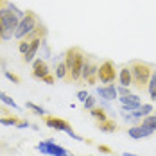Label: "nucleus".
<instances>
[{
  "label": "nucleus",
  "instance_id": "nucleus-30",
  "mask_svg": "<svg viewBox=\"0 0 156 156\" xmlns=\"http://www.w3.org/2000/svg\"><path fill=\"white\" fill-rule=\"evenodd\" d=\"M99 151H101V153H104V154H111V149L106 147V145H99Z\"/></svg>",
  "mask_w": 156,
  "mask_h": 156
},
{
  "label": "nucleus",
  "instance_id": "nucleus-12",
  "mask_svg": "<svg viewBox=\"0 0 156 156\" xmlns=\"http://www.w3.org/2000/svg\"><path fill=\"white\" fill-rule=\"evenodd\" d=\"M43 40H45V38H36V40H32L29 50L23 54V61H25V63H32L34 59H36V54H38L40 45H41V41H43Z\"/></svg>",
  "mask_w": 156,
  "mask_h": 156
},
{
  "label": "nucleus",
  "instance_id": "nucleus-11",
  "mask_svg": "<svg viewBox=\"0 0 156 156\" xmlns=\"http://www.w3.org/2000/svg\"><path fill=\"white\" fill-rule=\"evenodd\" d=\"M153 113V104H142L138 109H135V111H131V117H133V120H135V126H138V122H142V119H145L147 115H151Z\"/></svg>",
  "mask_w": 156,
  "mask_h": 156
},
{
  "label": "nucleus",
  "instance_id": "nucleus-24",
  "mask_svg": "<svg viewBox=\"0 0 156 156\" xmlns=\"http://www.w3.org/2000/svg\"><path fill=\"white\" fill-rule=\"evenodd\" d=\"M83 106H84V109H88V111H92L94 108H97V99H95L94 95H90L84 102H83Z\"/></svg>",
  "mask_w": 156,
  "mask_h": 156
},
{
  "label": "nucleus",
  "instance_id": "nucleus-2",
  "mask_svg": "<svg viewBox=\"0 0 156 156\" xmlns=\"http://www.w3.org/2000/svg\"><path fill=\"white\" fill-rule=\"evenodd\" d=\"M84 59L86 56L83 54V50L77 47L68 48L65 52V63H66V68H68V79H72L74 83L81 79L83 74V66H84Z\"/></svg>",
  "mask_w": 156,
  "mask_h": 156
},
{
  "label": "nucleus",
  "instance_id": "nucleus-3",
  "mask_svg": "<svg viewBox=\"0 0 156 156\" xmlns=\"http://www.w3.org/2000/svg\"><path fill=\"white\" fill-rule=\"evenodd\" d=\"M129 68H131V76H133V84L136 88L147 86V83L151 79V74H153V68L147 63H142V61H133L129 65Z\"/></svg>",
  "mask_w": 156,
  "mask_h": 156
},
{
  "label": "nucleus",
  "instance_id": "nucleus-26",
  "mask_svg": "<svg viewBox=\"0 0 156 156\" xmlns=\"http://www.w3.org/2000/svg\"><path fill=\"white\" fill-rule=\"evenodd\" d=\"M117 94H119V97H127V95H131V88L129 86H117Z\"/></svg>",
  "mask_w": 156,
  "mask_h": 156
},
{
  "label": "nucleus",
  "instance_id": "nucleus-14",
  "mask_svg": "<svg viewBox=\"0 0 156 156\" xmlns=\"http://www.w3.org/2000/svg\"><path fill=\"white\" fill-rule=\"evenodd\" d=\"M45 142H47V147H48V156H72L65 147L58 145L52 138H48V140H45Z\"/></svg>",
  "mask_w": 156,
  "mask_h": 156
},
{
  "label": "nucleus",
  "instance_id": "nucleus-25",
  "mask_svg": "<svg viewBox=\"0 0 156 156\" xmlns=\"http://www.w3.org/2000/svg\"><path fill=\"white\" fill-rule=\"evenodd\" d=\"M31 47V41H27V40H20V43H18V50H20V54H25L27 50Z\"/></svg>",
  "mask_w": 156,
  "mask_h": 156
},
{
  "label": "nucleus",
  "instance_id": "nucleus-15",
  "mask_svg": "<svg viewBox=\"0 0 156 156\" xmlns=\"http://www.w3.org/2000/svg\"><path fill=\"white\" fill-rule=\"evenodd\" d=\"M119 83L120 86H131L133 84V76H131V68L129 66H122L119 72Z\"/></svg>",
  "mask_w": 156,
  "mask_h": 156
},
{
  "label": "nucleus",
  "instance_id": "nucleus-28",
  "mask_svg": "<svg viewBox=\"0 0 156 156\" xmlns=\"http://www.w3.org/2000/svg\"><path fill=\"white\" fill-rule=\"evenodd\" d=\"M36 149L41 153L43 156H48V147H47V142H40L38 145H36Z\"/></svg>",
  "mask_w": 156,
  "mask_h": 156
},
{
  "label": "nucleus",
  "instance_id": "nucleus-4",
  "mask_svg": "<svg viewBox=\"0 0 156 156\" xmlns=\"http://www.w3.org/2000/svg\"><path fill=\"white\" fill-rule=\"evenodd\" d=\"M40 23H41V22H40V18H38V15H36L34 11H25V16L20 20L18 29L15 31V38L16 40H23V38L29 36Z\"/></svg>",
  "mask_w": 156,
  "mask_h": 156
},
{
  "label": "nucleus",
  "instance_id": "nucleus-17",
  "mask_svg": "<svg viewBox=\"0 0 156 156\" xmlns=\"http://www.w3.org/2000/svg\"><path fill=\"white\" fill-rule=\"evenodd\" d=\"M140 126L147 127L151 133H156V115H147L145 119H142Z\"/></svg>",
  "mask_w": 156,
  "mask_h": 156
},
{
  "label": "nucleus",
  "instance_id": "nucleus-16",
  "mask_svg": "<svg viewBox=\"0 0 156 156\" xmlns=\"http://www.w3.org/2000/svg\"><path fill=\"white\" fill-rule=\"evenodd\" d=\"M54 74H56V79H66V77H68V68H66V63H65V59L56 65Z\"/></svg>",
  "mask_w": 156,
  "mask_h": 156
},
{
  "label": "nucleus",
  "instance_id": "nucleus-8",
  "mask_svg": "<svg viewBox=\"0 0 156 156\" xmlns=\"http://www.w3.org/2000/svg\"><path fill=\"white\" fill-rule=\"evenodd\" d=\"M119 102H120V106H122V109L124 111H135V109H138L142 106V101H140V97L138 95H135V94H131V95H127V97H119Z\"/></svg>",
  "mask_w": 156,
  "mask_h": 156
},
{
  "label": "nucleus",
  "instance_id": "nucleus-9",
  "mask_svg": "<svg viewBox=\"0 0 156 156\" xmlns=\"http://www.w3.org/2000/svg\"><path fill=\"white\" fill-rule=\"evenodd\" d=\"M47 76H50V70H48V65L45 59H34L32 61V77H36V79H43L47 77Z\"/></svg>",
  "mask_w": 156,
  "mask_h": 156
},
{
  "label": "nucleus",
  "instance_id": "nucleus-7",
  "mask_svg": "<svg viewBox=\"0 0 156 156\" xmlns=\"http://www.w3.org/2000/svg\"><path fill=\"white\" fill-rule=\"evenodd\" d=\"M97 74H99V65H97L92 58L86 56V59H84V66H83V74H81V79L86 81L88 84H94L95 81H97Z\"/></svg>",
  "mask_w": 156,
  "mask_h": 156
},
{
  "label": "nucleus",
  "instance_id": "nucleus-33",
  "mask_svg": "<svg viewBox=\"0 0 156 156\" xmlns=\"http://www.w3.org/2000/svg\"><path fill=\"white\" fill-rule=\"evenodd\" d=\"M2 34H4V25H2V20H0V40H2Z\"/></svg>",
  "mask_w": 156,
  "mask_h": 156
},
{
  "label": "nucleus",
  "instance_id": "nucleus-21",
  "mask_svg": "<svg viewBox=\"0 0 156 156\" xmlns=\"http://www.w3.org/2000/svg\"><path fill=\"white\" fill-rule=\"evenodd\" d=\"M99 129L102 131V133H115L117 131V124L113 122V120H106V122H102V124H99Z\"/></svg>",
  "mask_w": 156,
  "mask_h": 156
},
{
  "label": "nucleus",
  "instance_id": "nucleus-5",
  "mask_svg": "<svg viewBox=\"0 0 156 156\" xmlns=\"http://www.w3.org/2000/svg\"><path fill=\"white\" fill-rule=\"evenodd\" d=\"M45 124L48 127H52V129H56V131H63V133H66L70 138H74V140L77 142H83V136H79L77 133H74V129L70 127V124L66 122V120H63V119H58V117H47L45 119Z\"/></svg>",
  "mask_w": 156,
  "mask_h": 156
},
{
  "label": "nucleus",
  "instance_id": "nucleus-35",
  "mask_svg": "<svg viewBox=\"0 0 156 156\" xmlns=\"http://www.w3.org/2000/svg\"><path fill=\"white\" fill-rule=\"evenodd\" d=\"M5 2H9V0H0V5H2V4H5Z\"/></svg>",
  "mask_w": 156,
  "mask_h": 156
},
{
  "label": "nucleus",
  "instance_id": "nucleus-19",
  "mask_svg": "<svg viewBox=\"0 0 156 156\" xmlns=\"http://www.w3.org/2000/svg\"><path fill=\"white\" fill-rule=\"evenodd\" d=\"M90 115L94 117L95 120H99V124H102V122H106V120H108V115H106L104 108H94L92 111H90Z\"/></svg>",
  "mask_w": 156,
  "mask_h": 156
},
{
  "label": "nucleus",
  "instance_id": "nucleus-18",
  "mask_svg": "<svg viewBox=\"0 0 156 156\" xmlns=\"http://www.w3.org/2000/svg\"><path fill=\"white\" fill-rule=\"evenodd\" d=\"M147 92H149V97L156 101V70H153V74H151V79H149V83H147Z\"/></svg>",
  "mask_w": 156,
  "mask_h": 156
},
{
  "label": "nucleus",
  "instance_id": "nucleus-22",
  "mask_svg": "<svg viewBox=\"0 0 156 156\" xmlns=\"http://www.w3.org/2000/svg\"><path fill=\"white\" fill-rule=\"evenodd\" d=\"M25 108L27 109H31V111H34L36 115H47V111L41 108V106H38V104H34V102H27L25 104Z\"/></svg>",
  "mask_w": 156,
  "mask_h": 156
},
{
  "label": "nucleus",
  "instance_id": "nucleus-34",
  "mask_svg": "<svg viewBox=\"0 0 156 156\" xmlns=\"http://www.w3.org/2000/svg\"><path fill=\"white\" fill-rule=\"evenodd\" d=\"M122 156H136V154H133V153H124Z\"/></svg>",
  "mask_w": 156,
  "mask_h": 156
},
{
  "label": "nucleus",
  "instance_id": "nucleus-32",
  "mask_svg": "<svg viewBox=\"0 0 156 156\" xmlns=\"http://www.w3.org/2000/svg\"><path fill=\"white\" fill-rule=\"evenodd\" d=\"M43 81H45L47 84H54V76H47V77L43 79Z\"/></svg>",
  "mask_w": 156,
  "mask_h": 156
},
{
  "label": "nucleus",
  "instance_id": "nucleus-6",
  "mask_svg": "<svg viewBox=\"0 0 156 156\" xmlns=\"http://www.w3.org/2000/svg\"><path fill=\"white\" fill-rule=\"evenodd\" d=\"M117 79V72H115V65L113 61H102L99 65V74H97V81H101L102 84H111Z\"/></svg>",
  "mask_w": 156,
  "mask_h": 156
},
{
  "label": "nucleus",
  "instance_id": "nucleus-29",
  "mask_svg": "<svg viewBox=\"0 0 156 156\" xmlns=\"http://www.w3.org/2000/svg\"><path fill=\"white\" fill-rule=\"evenodd\" d=\"M88 97H90V94H88L86 90H79V92H77V101H79V102H84Z\"/></svg>",
  "mask_w": 156,
  "mask_h": 156
},
{
  "label": "nucleus",
  "instance_id": "nucleus-36",
  "mask_svg": "<svg viewBox=\"0 0 156 156\" xmlns=\"http://www.w3.org/2000/svg\"><path fill=\"white\" fill-rule=\"evenodd\" d=\"M0 147H2V144H0Z\"/></svg>",
  "mask_w": 156,
  "mask_h": 156
},
{
  "label": "nucleus",
  "instance_id": "nucleus-23",
  "mask_svg": "<svg viewBox=\"0 0 156 156\" xmlns=\"http://www.w3.org/2000/svg\"><path fill=\"white\" fill-rule=\"evenodd\" d=\"M18 122H20V120H18L16 117H2V119H0V124L2 126H13V127H16Z\"/></svg>",
  "mask_w": 156,
  "mask_h": 156
},
{
  "label": "nucleus",
  "instance_id": "nucleus-31",
  "mask_svg": "<svg viewBox=\"0 0 156 156\" xmlns=\"http://www.w3.org/2000/svg\"><path fill=\"white\" fill-rule=\"evenodd\" d=\"M29 122H27V120H20V122H18V126H16V127H18V129H23V127H29Z\"/></svg>",
  "mask_w": 156,
  "mask_h": 156
},
{
  "label": "nucleus",
  "instance_id": "nucleus-1",
  "mask_svg": "<svg viewBox=\"0 0 156 156\" xmlns=\"http://www.w3.org/2000/svg\"><path fill=\"white\" fill-rule=\"evenodd\" d=\"M23 16H25V11L18 9L13 2H5V4L0 5V20H2V25H4L2 40L4 41H7L15 36V31L18 29V23Z\"/></svg>",
  "mask_w": 156,
  "mask_h": 156
},
{
  "label": "nucleus",
  "instance_id": "nucleus-13",
  "mask_svg": "<svg viewBox=\"0 0 156 156\" xmlns=\"http://www.w3.org/2000/svg\"><path fill=\"white\" fill-rule=\"evenodd\" d=\"M127 135L131 136V138H135V140H140V138H147V136H151L153 133L147 129V127H144V126H133V127H129L127 129Z\"/></svg>",
  "mask_w": 156,
  "mask_h": 156
},
{
  "label": "nucleus",
  "instance_id": "nucleus-27",
  "mask_svg": "<svg viewBox=\"0 0 156 156\" xmlns=\"http://www.w3.org/2000/svg\"><path fill=\"white\" fill-rule=\"evenodd\" d=\"M4 76H5V79H9L11 83H15V84H20V77H18L16 74L9 72V70H4Z\"/></svg>",
  "mask_w": 156,
  "mask_h": 156
},
{
  "label": "nucleus",
  "instance_id": "nucleus-10",
  "mask_svg": "<svg viewBox=\"0 0 156 156\" xmlns=\"http://www.w3.org/2000/svg\"><path fill=\"white\" fill-rule=\"evenodd\" d=\"M97 95L101 97V101H106V102H111V101L119 99V94H117V86H113V84L99 86V88H97Z\"/></svg>",
  "mask_w": 156,
  "mask_h": 156
},
{
  "label": "nucleus",
  "instance_id": "nucleus-20",
  "mask_svg": "<svg viewBox=\"0 0 156 156\" xmlns=\"http://www.w3.org/2000/svg\"><path fill=\"white\" fill-rule=\"evenodd\" d=\"M0 102H4V104H5V106H9V108H13V109H16V111H18V104H16L15 101H13V99H11V97H9V95L5 94V92H2V90H0Z\"/></svg>",
  "mask_w": 156,
  "mask_h": 156
}]
</instances>
